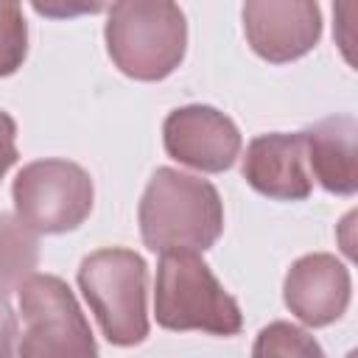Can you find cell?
Listing matches in <instances>:
<instances>
[{"mask_svg":"<svg viewBox=\"0 0 358 358\" xmlns=\"http://www.w3.org/2000/svg\"><path fill=\"white\" fill-rule=\"evenodd\" d=\"M255 355H302V358H322V347L316 338L291 324V322H271L257 333V341L252 347Z\"/></svg>","mask_w":358,"mask_h":358,"instance_id":"5bb4252c","label":"cell"},{"mask_svg":"<svg viewBox=\"0 0 358 358\" xmlns=\"http://www.w3.org/2000/svg\"><path fill=\"white\" fill-rule=\"evenodd\" d=\"M112 64L134 81H162L187 50V20L176 0H115L103 25Z\"/></svg>","mask_w":358,"mask_h":358,"instance_id":"7a4b0ae2","label":"cell"},{"mask_svg":"<svg viewBox=\"0 0 358 358\" xmlns=\"http://www.w3.org/2000/svg\"><path fill=\"white\" fill-rule=\"evenodd\" d=\"M143 243L157 252H207L224 232V201L213 182L157 168L137 204Z\"/></svg>","mask_w":358,"mask_h":358,"instance_id":"6da1fadb","label":"cell"},{"mask_svg":"<svg viewBox=\"0 0 358 358\" xmlns=\"http://www.w3.org/2000/svg\"><path fill=\"white\" fill-rule=\"evenodd\" d=\"M14 215L36 235L78 229L95 204L92 176L70 159H34L20 168L11 185Z\"/></svg>","mask_w":358,"mask_h":358,"instance_id":"5b68a950","label":"cell"},{"mask_svg":"<svg viewBox=\"0 0 358 358\" xmlns=\"http://www.w3.org/2000/svg\"><path fill=\"white\" fill-rule=\"evenodd\" d=\"M241 173L255 193L274 201H305L313 190L302 131H268L249 140Z\"/></svg>","mask_w":358,"mask_h":358,"instance_id":"30bf717a","label":"cell"},{"mask_svg":"<svg viewBox=\"0 0 358 358\" xmlns=\"http://www.w3.org/2000/svg\"><path fill=\"white\" fill-rule=\"evenodd\" d=\"M310 179L327 193L352 196L358 190V123L352 115H330L302 129Z\"/></svg>","mask_w":358,"mask_h":358,"instance_id":"8fae6325","label":"cell"},{"mask_svg":"<svg viewBox=\"0 0 358 358\" xmlns=\"http://www.w3.org/2000/svg\"><path fill=\"white\" fill-rule=\"evenodd\" d=\"M241 17L249 48L271 64L296 62L322 39L316 0H243Z\"/></svg>","mask_w":358,"mask_h":358,"instance_id":"ba28073f","label":"cell"},{"mask_svg":"<svg viewBox=\"0 0 358 358\" xmlns=\"http://www.w3.org/2000/svg\"><path fill=\"white\" fill-rule=\"evenodd\" d=\"M17 338H20L17 316L8 305V296H0V358H8L17 352Z\"/></svg>","mask_w":358,"mask_h":358,"instance_id":"e0dca14e","label":"cell"},{"mask_svg":"<svg viewBox=\"0 0 358 358\" xmlns=\"http://www.w3.org/2000/svg\"><path fill=\"white\" fill-rule=\"evenodd\" d=\"M154 319L159 327L210 336H238L243 327L241 308L218 282L201 252H165L154 280Z\"/></svg>","mask_w":358,"mask_h":358,"instance_id":"3957f363","label":"cell"},{"mask_svg":"<svg viewBox=\"0 0 358 358\" xmlns=\"http://www.w3.org/2000/svg\"><path fill=\"white\" fill-rule=\"evenodd\" d=\"M20 159L17 151V120L0 109V179L14 168V162Z\"/></svg>","mask_w":358,"mask_h":358,"instance_id":"2e32d148","label":"cell"},{"mask_svg":"<svg viewBox=\"0 0 358 358\" xmlns=\"http://www.w3.org/2000/svg\"><path fill=\"white\" fill-rule=\"evenodd\" d=\"M285 308L308 327H327L338 322L352 299L350 268L327 252L302 255L291 263L282 280Z\"/></svg>","mask_w":358,"mask_h":358,"instance_id":"9c48e42d","label":"cell"},{"mask_svg":"<svg viewBox=\"0 0 358 358\" xmlns=\"http://www.w3.org/2000/svg\"><path fill=\"white\" fill-rule=\"evenodd\" d=\"M28 56V22L22 0H0V78L14 76Z\"/></svg>","mask_w":358,"mask_h":358,"instance_id":"4fadbf2b","label":"cell"},{"mask_svg":"<svg viewBox=\"0 0 358 358\" xmlns=\"http://www.w3.org/2000/svg\"><path fill=\"white\" fill-rule=\"evenodd\" d=\"M22 336L17 341V355L25 358H53L98 355V344L87 316L81 313L76 294L56 274H31L17 288Z\"/></svg>","mask_w":358,"mask_h":358,"instance_id":"8992f818","label":"cell"},{"mask_svg":"<svg viewBox=\"0 0 358 358\" xmlns=\"http://www.w3.org/2000/svg\"><path fill=\"white\" fill-rule=\"evenodd\" d=\"M162 145L179 165L201 173H224L241 154V131L229 115L207 103H187L168 112L162 123Z\"/></svg>","mask_w":358,"mask_h":358,"instance_id":"52a82bcc","label":"cell"},{"mask_svg":"<svg viewBox=\"0 0 358 358\" xmlns=\"http://www.w3.org/2000/svg\"><path fill=\"white\" fill-rule=\"evenodd\" d=\"M115 0H31L34 11L48 20H73L84 14H101L109 11Z\"/></svg>","mask_w":358,"mask_h":358,"instance_id":"9a60e30c","label":"cell"},{"mask_svg":"<svg viewBox=\"0 0 358 358\" xmlns=\"http://www.w3.org/2000/svg\"><path fill=\"white\" fill-rule=\"evenodd\" d=\"M39 263L36 232L17 215L0 213V296H11Z\"/></svg>","mask_w":358,"mask_h":358,"instance_id":"7c38bea8","label":"cell"},{"mask_svg":"<svg viewBox=\"0 0 358 358\" xmlns=\"http://www.w3.org/2000/svg\"><path fill=\"white\" fill-rule=\"evenodd\" d=\"M78 288L95 313L103 338L115 347H134L148 336V266L134 249L106 246L78 266Z\"/></svg>","mask_w":358,"mask_h":358,"instance_id":"277c9868","label":"cell"}]
</instances>
